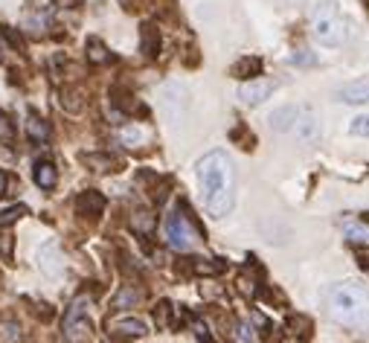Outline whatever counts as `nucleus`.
I'll return each mask as SVG.
<instances>
[{
    "instance_id": "1",
    "label": "nucleus",
    "mask_w": 369,
    "mask_h": 343,
    "mask_svg": "<svg viewBox=\"0 0 369 343\" xmlns=\"http://www.w3.org/2000/svg\"><path fill=\"white\" fill-rule=\"evenodd\" d=\"M198 180L210 215L224 218L236 206V172L224 152H210L198 161Z\"/></svg>"
},
{
    "instance_id": "2",
    "label": "nucleus",
    "mask_w": 369,
    "mask_h": 343,
    "mask_svg": "<svg viewBox=\"0 0 369 343\" xmlns=\"http://www.w3.org/2000/svg\"><path fill=\"white\" fill-rule=\"evenodd\" d=\"M329 305L343 326L369 332V294L358 283H337L329 294Z\"/></svg>"
},
{
    "instance_id": "3",
    "label": "nucleus",
    "mask_w": 369,
    "mask_h": 343,
    "mask_svg": "<svg viewBox=\"0 0 369 343\" xmlns=\"http://www.w3.org/2000/svg\"><path fill=\"white\" fill-rule=\"evenodd\" d=\"M311 35L323 47H340L349 38V21L335 0H320L311 12Z\"/></svg>"
},
{
    "instance_id": "4",
    "label": "nucleus",
    "mask_w": 369,
    "mask_h": 343,
    "mask_svg": "<svg viewBox=\"0 0 369 343\" xmlns=\"http://www.w3.org/2000/svg\"><path fill=\"white\" fill-rule=\"evenodd\" d=\"M88 297H76L64 314V338L67 343H84L91 338V320H88Z\"/></svg>"
},
{
    "instance_id": "5",
    "label": "nucleus",
    "mask_w": 369,
    "mask_h": 343,
    "mask_svg": "<svg viewBox=\"0 0 369 343\" xmlns=\"http://www.w3.org/2000/svg\"><path fill=\"white\" fill-rule=\"evenodd\" d=\"M160 108H163V114L169 122H178L187 117V108H189V93L183 88L180 82H169L160 88Z\"/></svg>"
},
{
    "instance_id": "6",
    "label": "nucleus",
    "mask_w": 369,
    "mask_h": 343,
    "mask_svg": "<svg viewBox=\"0 0 369 343\" xmlns=\"http://www.w3.org/2000/svg\"><path fill=\"white\" fill-rule=\"evenodd\" d=\"M166 241H169V248H175V250H192L195 248V230L189 224V218L183 215L180 210H175L169 218H166Z\"/></svg>"
},
{
    "instance_id": "7",
    "label": "nucleus",
    "mask_w": 369,
    "mask_h": 343,
    "mask_svg": "<svg viewBox=\"0 0 369 343\" xmlns=\"http://www.w3.org/2000/svg\"><path fill=\"white\" fill-rule=\"evenodd\" d=\"M274 93V82H262V79H250V82H244L241 88H239V99L241 105H259L265 102L267 96Z\"/></svg>"
},
{
    "instance_id": "8",
    "label": "nucleus",
    "mask_w": 369,
    "mask_h": 343,
    "mask_svg": "<svg viewBox=\"0 0 369 343\" xmlns=\"http://www.w3.org/2000/svg\"><path fill=\"white\" fill-rule=\"evenodd\" d=\"M335 99L343 105H366L369 102V79L343 84V88L335 91Z\"/></svg>"
},
{
    "instance_id": "9",
    "label": "nucleus",
    "mask_w": 369,
    "mask_h": 343,
    "mask_svg": "<svg viewBox=\"0 0 369 343\" xmlns=\"http://www.w3.org/2000/svg\"><path fill=\"white\" fill-rule=\"evenodd\" d=\"M38 265H41V271H44L47 276H58L61 271H64V262H61L58 241H47V244H41V250H38Z\"/></svg>"
},
{
    "instance_id": "10",
    "label": "nucleus",
    "mask_w": 369,
    "mask_h": 343,
    "mask_svg": "<svg viewBox=\"0 0 369 343\" xmlns=\"http://www.w3.org/2000/svg\"><path fill=\"white\" fill-rule=\"evenodd\" d=\"M300 111H302V105H282V108H276V111L267 117L270 128H274L276 134H291V128H294V122H297Z\"/></svg>"
},
{
    "instance_id": "11",
    "label": "nucleus",
    "mask_w": 369,
    "mask_h": 343,
    "mask_svg": "<svg viewBox=\"0 0 369 343\" xmlns=\"http://www.w3.org/2000/svg\"><path fill=\"white\" fill-rule=\"evenodd\" d=\"M291 134L297 137L300 143H309V140H317V134H320V122L314 117V111H309V108H302L297 122H294V128Z\"/></svg>"
},
{
    "instance_id": "12",
    "label": "nucleus",
    "mask_w": 369,
    "mask_h": 343,
    "mask_svg": "<svg viewBox=\"0 0 369 343\" xmlns=\"http://www.w3.org/2000/svg\"><path fill=\"white\" fill-rule=\"evenodd\" d=\"M102 210H105V195H102V192L88 189V192H82L79 198H76V213H79V215L96 218V215H102Z\"/></svg>"
},
{
    "instance_id": "13",
    "label": "nucleus",
    "mask_w": 369,
    "mask_h": 343,
    "mask_svg": "<svg viewBox=\"0 0 369 343\" xmlns=\"http://www.w3.org/2000/svg\"><path fill=\"white\" fill-rule=\"evenodd\" d=\"M110 332L119 338H143V335H149V326L140 317H119V320L110 323Z\"/></svg>"
},
{
    "instance_id": "14",
    "label": "nucleus",
    "mask_w": 369,
    "mask_h": 343,
    "mask_svg": "<svg viewBox=\"0 0 369 343\" xmlns=\"http://www.w3.org/2000/svg\"><path fill=\"white\" fill-rule=\"evenodd\" d=\"M233 76L236 79H244V82H250V79H256L262 73V58L259 56H241L236 64H233Z\"/></svg>"
},
{
    "instance_id": "15",
    "label": "nucleus",
    "mask_w": 369,
    "mask_h": 343,
    "mask_svg": "<svg viewBox=\"0 0 369 343\" xmlns=\"http://www.w3.org/2000/svg\"><path fill=\"white\" fill-rule=\"evenodd\" d=\"M140 50L145 58H157L160 56V29L154 23H143L140 29Z\"/></svg>"
},
{
    "instance_id": "16",
    "label": "nucleus",
    "mask_w": 369,
    "mask_h": 343,
    "mask_svg": "<svg viewBox=\"0 0 369 343\" xmlns=\"http://www.w3.org/2000/svg\"><path fill=\"white\" fill-rule=\"evenodd\" d=\"M32 180L38 183L41 189H53L58 183V172H56V166L50 161H38L35 169H32Z\"/></svg>"
},
{
    "instance_id": "17",
    "label": "nucleus",
    "mask_w": 369,
    "mask_h": 343,
    "mask_svg": "<svg viewBox=\"0 0 369 343\" xmlns=\"http://www.w3.org/2000/svg\"><path fill=\"white\" fill-rule=\"evenodd\" d=\"M27 134H29L32 143H47L50 140V122L38 114H29L27 117Z\"/></svg>"
},
{
    "instance_id": "18",
    "label": "nucleus",
    "mask_w": 369,
    "mask_h": 343,
    "mask_svg": "<svg viewBox=\"0 0 369 343\" xmlns=\"http://www.w3.org/2000/svg\"><path fill=\"white\" fill-rule=\"evenodd\" d=\"M154 224H157V218L149 210H137L131 215V227H134V233H140V236H152Z\"/></svg>"
},
{
    "instance_id": "19",
    "label": "nucleus",
    "mask_w": 369,
    "mask_h": 343,
    "mask_svg": "<svg viewBox=\"0 0 369 343\" xmlns=\"http://www.w3.org/2000/svg\"><path fill=\"white\" fill-rule=\"evenodd\" d=\"M61 108H64L67 114H79L84 108L82 91H76V88H64V91H61Z\"/></svg>"
},
{
    "instance_id": "20",
    "label": "nucleus",
    "mask_w": 369,
    "mask_h": 343,
    "mask_svg": "<svg viewBox=\"0 0 369 343\" xmlns=\"http://www.w3.org/2000/svg\"><path fill=\"white\" fill-rule=\"evenodd\" d=\"M84 50H88V61H91V64H108V61H110L108 47L99 38H88V47H84Z\"/></svg>"
},
{
    "instance_id": "21",
    "label": "nucleus",
    "mask_w": 369,
    "mask_h": 343,
    "mask_svg": "<svg viewBox=\"0 0 369 343\" xmlns=\"http://www.w3.org/2000/svg\"><path fill=\"white\" fill-rule=\"evenodd\" d=\"M82 161L88 163L93 172H110L114 169V157L110 154H82Z\"/></svg>"
},
{
    "instance_id": "22",
    "label": "nucleus",
    "mask_w": 369,
    "mask_h": 343,
    "mask_svg": "<svg viewBox=\"0 0 369 343\" xmlns=\"http://www.w3.org/2000/svg\"><path fill=\"white\" fill-rule=\"evenodd\" d=\"M137 300H140V291H134L131 285H122V291L114 297V309H131Z\"/></svg>"
},
{
    "instance_id": "23",
    "label": "nucleus",
    "mask_w": 369,
    "mask_h": 343,
    "mask_svg": "<svg viewBox=\"0 0 369 343\" xmlns=\"http://www.w3.org/2000/svg\"><path fill=\"white\" fill-rule=\"evenodd\" d=\"M27 213H29V210H27V206H23V204L6 206V210L0 213V230H3V227H9V224H15L18 218H23V215H27Z\"/></svg>"
},
{
    "instance_id": "24",
    "label": "nucleus",
    "mask_w": 369,
    "mask_h": 343,
    "mask_svg": "<svg viewBox=\"0 0 369 343\" xmlns=\"http://www.w3.org/2000/svg\"><path fill=\"white\" fill-rule=\"evenodd\" d=\"M288 329L297 338H305V335H311V320L309 317H302V314H291L288 317Z\"/></svg>"
},
{
    "instance_id": "25",
    "label": "nucleus",
    "mask_w": 369,
    "mask_h": 343,
    "mask_svg": "<svg viewBox=\"0 0 369 343\" xmlns=\"http://www.w3.org/2000/svg\"><path fill=\"white\" fill-rule=\"evenodd\" d=\"M192 271L195 274H221L224 271V262H213V259H195V265H192Z\"/></svg>"
},
{
    "instance_id": "26",
    "label": "nucleus",
    "mask_w": 369,
    "mask_h": 343,
    "mask_svg": "<svg viewBox=\"0 0 369 343\" xmlns=\"http://www.w3.org/2000/svg\"><path fill=\"white\" fill-rule=\"evenodd\" d=\"M0 143H3V145L15 143V126H12V119L3 111H0Z\"/></svg>"
},
{
    "instance_id": "27",
    "label": "nucleus",
    "mask_w": 369,
    "mask_h": 343,
    "mask_svg": "<svg viewBox=\"0 0 369 343\" xmlns=\"http://www.w3.org/2000/svg\"><path fill=\"white\" fill-rule=\"evenodd\" d=\"M171 311H175V305H171L169 300H163V303H160L157 305V309H154V317H157V326H171Z\"/></svg>"
},
{
    "instance_id": "28",
    "label": "nucleus",
    "mask_w": 369,
    "mask_h": 343,
    "mask_svg": "<svg viewBox=\"0 0 369 343\" xmlns=\"http://www.w3.org/2000/svg\"><path fill=\"white\" fill-rule=\"evenodd\" d=\"M119 140L126 143V145H137V143H143V140H145V131L128 126V128H122V131H119Z\"/></svg>"
},
{
    "instance_id": "29",
    "label": "nucleus",
    "mask_w": 369,
    "mask_h": 343,
    "mask_svg": "<svg viewBox=\"0 0 369 343\" xmlns=\"http://www.w3.org/2000/svg\"><path fill=\"white\" fill-rule=\"evenodd\" d=\"M349 131L355 134V137H369V114L355 117V119H352V126H349Z\"/></svg>"
},
{
    "instance_id": "30",
    "label": "nucleus",
    "mask_w": 369,
    "mask_h": 343,
    "mask_svg": "<svg viewBox=\"0 0 369 343\" xmlns=\"http://www.w3.org/2000/svg\"><path fill=\"white\" fill-rule=\"evenodd\" d=\"M346 236H349L352 244H366V241H369V230H366L364 224H355V227L346 230Z\"/></svg>"
},
{
    "instance_id": "31",
    "label": "nucleus",
    "mask_w": 369,
    "mask_h": 343,
    "mask_svg": "<svg viewBox=\"0 0 369 343\" xmlns=\"http://www.w3.org/2000/svg\"><path fill=\"white\" fill-rule=\"evenodd\" d=\"M236 335H239L241 343H256V332H253V326H250V323H239Z\"/></svg>"
},
{
    "instance_id": "32",
    "label": "nucleus",
    "mask_w": 369,
    "mask_h": 343,
    "mask_svg": "<svg viewBox=\"0 0 369 343\" xmlns=\"http://www.w3.org/2000/svg\"><path fill=\"white\" fill-rule=\"evenodd\" d=\"M192 329H195V338H198L201 343H213V335H210V329H206L204 320H195Z\"/></svg>"
},
{
    "instance_id": "33",
    "label": "nucleus",
    "mask_w": 369,
    "mask_h": 343,
    "mask_svg": "<svg viewBox=\"0 0 369 343\" xmlns=\"http://www.w3.org/2000/svg\"><path fill=\"white\" fill-rule=\"evenodd\" d=\"M6 187H9V178H6V172L0 169V198H3V195H6Z\"/></svg>"
},
{
    "instance_id": "34",
    "label": "nucleus",
    "mask_w": 369,
    "mask_h": 343,
    "mask_svg": "<svg viewBox=\"0 0 369 343\" xmlns=\"http://www.w3.org/2000/svg\"><path fill=\"white\" fill-rule=\"evenodd\" d=\"M294 64H314V56H297V58H291Z\"/></svg>"
},
{
    "instance_id": "35",
    "label": "nucleus",
    "mask_w": 369,
    "mask_h": 343,
    "mask_svg": "<svg viewBox=\"0 0 369 343\" xmlns=\"http://www.w3.org/2000/svg\"><path fill=\"white\" fill-rule=\"evenodd\" d=\"M122 3H126V0H122Z\"/></svg>"
}]
</instances>
